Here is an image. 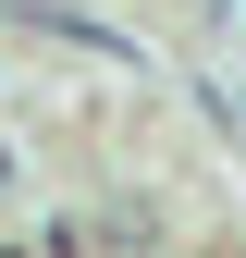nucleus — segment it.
I'll return each mask as SVG.
<instances>
[]
</instances>
